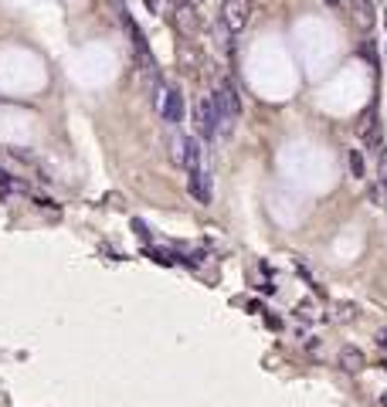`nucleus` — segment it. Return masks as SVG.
I'll list each match as a JSON object with an SVG mask.
<instances>
[{
  "mask_svg": "<svg viewBox=\"0 0 387 407\" xmlns=\"http://www.w3.org/2000/svg\"><path fill=\"white\" fill-rule=\"evenodd\" d=\"M221 24L228 34H241L248 24V0H221Z\"/></svg>",
  "mask_w": 387,
  "mask_h": 407,
  "instance_id": "nucleus-1",
  "label": "nucleus"
},
{
  "mask_svg": "<svg viewBox=\"0 0 387 407\" xmlns=\"http://www.w3.org/2000/svg\"><path fill=\"white\" fill-rule=\"evenodd\" d=\"M194 122H197V136H200L204 143L214 139V132H218V112H214V102H211V99H200V102H197Z\"/></svg>",
  "mask_w": 387,
  "mask_h": 407,
  "instance_id": "nucleus-2",
  "label": "nucleus"
},
{
  "mask_svg": "<svg viewBox=\"0 0 387 407\" xmlns=\"http://www.w3.org/2000/svg\"><path fill=\"white\" fill-rule=\"evenodd\" d=\"M160 106V116H163V122H180L184 119V92L177 88V85H170V88H163V99L156 102Z\"/></svg>",
  "mask_w": 387,
  "mask_h": 407,
  "instance_id": "nucleus-3",
  "label": "nucleus"
},
{
  "mask_svg": "<svg viewBox=\"0 0 387 407\" xmlns=\"http://www.w3.org/2000/svg\"><path fill=\"white\" fill-rule=\"evenodd\" d=\"M187 190L197 204H211V177L204 170H191V180H187Z\"/></svg>",
  "mask_w": 387,
  "mask_h": 407,
  "instance_id": "nucleus-4",
  "label": "nucleus"
},
{
  "mask_svg": "<svg viewBox=\"0 0 387 407\" xmlns=\"http://www.w3.org/2000/svg\"><path fill=\"white\" fill-rule=\"evenodd\" d=\"M184 166L200 170V136H184Z\"/></svg>",
  "mask_w": 387,
  "mask_h": 407,
  "instance_id": "nucleus-5",
  "label": "nucleus"
},
{
  "mask_svg": "<svg viewBox=\"0 0 387 407\" xmlns=\"http://www.w3.org/2000/svg\"><path fill=\"white\" fill-rule=\"evenodd\" d=\"M173 17H177V24H180L184 31H194V28H197V10H194V3H187V0L177 3Z\"/></svg>",
  "mask_w": 387,
  "mask_h": 407,
  "instance_id": "nucleus-6",
  "label": "nucleus"
},
{
  "mask_svg": "<svg viewBox=\"0 0 387 407\" xmlns=\"http://www.w3.org/2000/svg\"><path fill=\"white\" fill-rule=\"evenodd\" d=\"M340 366H343L347 373H357V370L364 366V353H360L357 346H343V350H340Z\"/></svg>",
  "mask_w": 387,
  "mask_h": 407,
  "instance_id": "nucleus-7",
  "label": "nucleus"
},
{
  "mask_svg": "<svg viewBox=\"0 0 387 407\" xmlns=\"http://www.w3.org/2000/svg\"><path fill=\"white\" fill-rule=\"evenodd\" d=\"M377 126H381V122H377V109L370 106V109H364V116H360V126H357V136H360V139H367V136H370V132H374Z\"/></svg>",
  "mask_w": 387,
  "mask_h": 407,
  "instance_id": "nucleus-8",
  "label": "nucleus"
},
{
  "mask_svg": "<svg viewBox=\"0 0 387 407\" xmlns=\"http://www.w3.org/2000/svg\"><path fill=\"white\" fill-rule=\"evenodd\" d=\"M353 14H357V21H360V28H364V31H370V28H374V7H370V0H357Z\"/></svg>",
  "mask_w": 387,
  "mask_h": 407,
  "instance_id": "nucleus-9",
  "label": "nucleus"
},
{
  "mask_svg": "<svg viewBox=\"0 0 387 407\" xmlns=\"http://www.w3.org/2000/svg\"><path fill=\"white\" fill-rule=\"evenodd\" d=\"M347 160H350V173H353V177L360 180V177L367 173V166H364V153H360V150H350Z\"/></svg>",
  "mask_w": 387,
  "mask_h": 407,
  "instance_id": "nucleus-10",
  "label": "nucleus"
},
{
  "mask_svg": "<svg viewBox=\"0 0 387 407\" xmlns=\"http://www.w3.org/2000/svg\"><path fill=\"white\" fill-rule=\"evenodd\" d=\"M360 54H364V61H370V65H377V48H374V41H364V48H360Z\"/></svg>",
  "mask_w": 387,
  "mask_h": 407,
  "instance_id": "nucleus-11",
  "label": "nucleus"
},
{
  "mask_svg": "<svg viewBox=\"0 0 387 407\" xmlns=\"http://www.w3.org/2000/svg\"><path fill=\"white\" fill-rule=\"evenodd\" d=\"M377 170H381V183H387V150H381L377 157Z\"/></svg>",
  "mask_w": 387,
  "mask_h": 407,
  "instance_id": "nucleus-12",
  "label": "nucleus"
},
{
  "mask_svg": "<svg viewBox=\"0 0 387 407\" xmlns=\"http://www.w3.org/2000/svg\"><path fill=\"white\" fill-rule=\"evenodd\" d=\"M7 194H10V177L0 170V197H7Z\"/></svg>",
  "mask_w": 387,
  "mask_h": 407,
  "instance_id": "nucleus-13",
  "label": "nucleus"
},
{
  "mask_svg": "<svg viewBox=\"0 0 387 407\" xmlns=\"http://www.w3.org/2000/svg\"><path fill=\"white\" fill-rule=\"evenodd\" d=\"M133 231H136L140 238H147V241H150V231H147V224H143V221H133Z\"/></svg>",
  "mask_w": 387,
  "mask_h": 407,
  "instance_id": "nucleus-14",
  "label": "nucleus"
},
{
  "mask_svg": "<svg viewBox=\"0 0 387 407\" xmlns=\"http://www.w3.org/2000/svg\"><path fill=\"white\" fill-rule=\"evenodd\" d=\"M143 7H147L150 14H160V0H143Z\"/></svg>",
  "mask_w": 387,
  "mask_h": 407,
  "instance_id": "nucleus-15",
  "label": "nucleus"
},
{
  "mask_svg": "<svg viewBox=\"0 0 387 407\" xmlns=\"http://www.w3.org/2000/svg\"><path fill=\"white\" fill-rule=\"evenodd\" d=\"M323 3H326V7H340L343 0H323Z\"/></svg>",
  "mask_w": 387,
  "mask_h": 407,
  "instance_id": "nucleus-16",
  "label": "nucleus"
},
{
  "mask_svg": "<svg viewBox=\"0 0 387 407\" xmlns=\"http://www.w3.org/2000/svg\"><path fill=\"white\" fill-rule=\"evenodd\" d=\"M381 407H387V390H384V394H381Z\"/></svg>",
  "mask_w": 387,
  "mask_h": 407,
  "instance_id": "nucleus-17",
  "label": "nucleus"
},
{
  "mask_svg": "<svg viewBox=\"0 0 387 407\" xmlns=\"http://www.w3.org/2000/svg\"><path fill=\"white\" fill-rule=\"evenodd\" d=\"M384 21H387V14H384Z\"/></svg>",
  "mask_w": 387,
  "mask_h": 407,
  "instance_id": "nucleus-18",
  "label": "nucleus"
}]
</instances>
